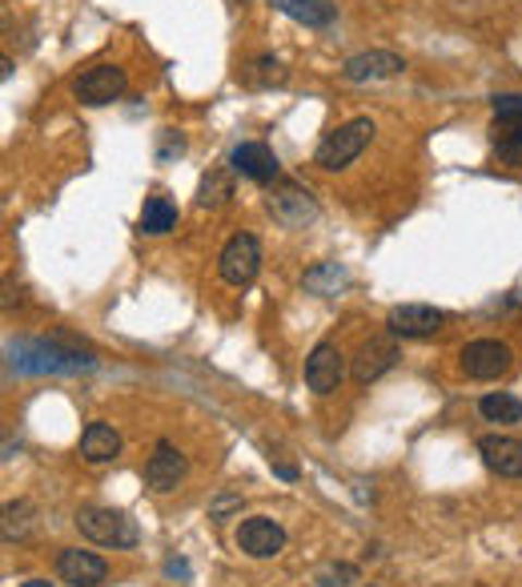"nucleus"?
Segmentation results:
<instances>
[{"instance_id":"nucleus-1","label":"nucleus","mask_w":522,"mask_h":587,"mask_svg":"<svg viewBox=\"0 0 522 587\" xmlns=\"http://www.w3.org/2000/svg\"><path fill=\"white\" fill-rule=\"evenodd\" d=\"M93 367L97 358L61 343H9V371L16 374H81Z\"/></svg>"},{"instance_id":"nucleus-2","label":"nucleus","mask_w":522,"mask_h":587,"mask_svg":"<svg viewBox=\"0 0 522 587\" xmlns=\"http://www.w3.org/2000/svg\"><path fill=\"white\" fill-rule=\"evenodd\" d=\"M77 531L97 548H113V551H129L141 543V527L137 519H129L125 511L113 507H81L77 511Z\"/></svg>"},{"instance_id":"nucleus-3","label":"nucleus","mask_w":522,"mask_h":587,"mask_svg":"<svg viewBox=\"0 0 522 587\" xmlns=\"http://www.w3.org/2000/svg\"><path fill=\"white\" fill-rule=\"evenodd\" d=\"M374 121L369 117H354V121H345V125H338L333 133H326V137L318 141V149H314V166L321 169H345L350 161H357V157L366 154V145L374 141Z\"/></svg>"},{"instance_id":"nucleus-4","label":"nucleus","mask_w":522,"mask_h":587,"mask_svg":"<svg viewBox=\"0 0 522 587\" xmlns=\"http://www.w3.org/2000/svg\"><path fill=\"white\" fill-rule=\"evenodd\" d=\"M266 209L281 230H306L321 214L318 197L302 181H274V190L266 193Z\"/></svg>"},{"instance_id":"nucleus-5","label":"nucleus","mask_w":522,"mask_h":587,"mask_svg":"<svg viewBox=\"0 0 522 587\" xmlns=\"http://www.w3.org/2000/svg\"><path fill=\"white\" fill-rule=\"evenodd\" d=\"M257 269H262V242H257L254 233H233L230 242L221 245V254H217V274L226 286H250L257 278Z\"/></svg>"},{"instance_id":"nucleus-6","label":"nucleus","mask_w":522,"mask_h":587,"mask_svg":"<svg viewBox=\"0 0 522 587\" xmlns=\"http://www.w3.org/2000/svg\"><path fill=\"white\" fill-rule=\"evenodd\" d=\"M462 374L474 379V383H490V379H502V374L514 367V350L498 338H474V343L462 346Z\"/></svg>"},{"instance_id":"nucleus-7","label":"nucleus","mask_w":522,"mask_h":587,"mask_svg":"<svg viewBox=\"0 0 522 587\" xmlns=\"http://www.w3.org/2000/svg\"><path fill=\"white\" fill-rule=\"evenodd\" d=\"M125 69L121 64H93V69H85L77 81H73V97H77L81 105H113L125 97Z\"/></svg>"},{"instance_id":"nucleus-8","label":"nucleus","mask_w":522,"mask_h":587,"mask_svg":"<svg viewBox=\"0 0 522 587\" xmlns=\"http://www.w3.org/2000/svg\"><path fill=\"white\" fill-rule=\"evenodd\" d=\"M495 154L502 161L522 157V93H498L495 97Z\"/></svg>"},{"instance_id":"nucleus-9","label":"nucleus","mask_w":522,"mask_h":587,"mask_svg":"<svg viewBox=\"0 0 522 587\" xmlns=\"http://www.w3.org/2000/svg\"><path fill=\"white\" fill-rule=\"evenodd\" d=\"M238 548L250 555V560H274L286 548V527L269 515H250L238 527Z\"/></svg>"},{"instance_id":"nucleus-10","label":"nucleus","mask_w":522,"mask_h":587,"mask_svg":"<svg viewBox=\"0 0 522 587\" xmlns=\"http://www.w3.org/2000/svg\"><path fill=\"white\" fill-rule=\"evenodd\" d=\"M185 475H190V459H185L169 439H161L154 447V455H149V463H145V483H149V491L169 495V491H178Z\"/></svg>"},{"instance_id":"nucleus-11","label":"nucleus","mask_w":522,"mask_h":587,"mask_svg":"<svg viewBox=\"0 0 522 587\" xmlns=\"http://www.w3.org/2000/svg\"><path fill=\"white\" fill-rule=\"evenodd\" d=\"M394 338H430L446 326V310L426 307V302H406V307H394L390 319H386Z\"/></svg>"},{"instance_id":"nucleus-12","label":"nucleus","mask_w":522,"mask_h":587,"mask_svg":"<svg viewBox=\"0 0 522 587\" xmlns=\"http://www.w3.org/2000/svg\"><path fill=\"white\" fill-rule=\"evenodd\" d=\"M345 379V358L333 343H318L306 358V386L314 395H333Z\"/></svg>"},{"instance_id":"nucleus-13","label":"nucleus","mask_w":522,"mask_h":587,"mask_svg":"<svg viewBox=\"0 0 522 587\" xmlns=\"http://www.w3.org/2000/svg\"><path fill=\"white\" fill-rule=\"evenodd\" d=\"M230 166H233V173H242V178L257 181V185H274L281 173L278 154L269 149L266 141H242V145L230 154Z\"/></svg>"},{"instance_id":"nucleus-14","label":"nucleus","mask_w":522,"mask_h":587,"mask_svg":"<svg viewBox=\"0 0 522 587\" xmlns=\"http://www.w3.org/2000/svg\"><path fill=\"white\" fill-rule=\"evenodd\" d=\"M398 358H402V350H398L394 338H369V343H362V350L354 355V383L357 386H369L378 383L386 371H394Z\"/></svg>"},{"instance_id":"nucleus-15","label":"nucleus","mask_w":522,"mask_h":587,"mask_svg":"<svg viewBox=\"0 0 522 587\" xmlns=\"http://www.w3.org/2000/svg\"><path fill=\"white\" fill-rule=\"evenodd\" d=\"M57 575H61V584L69 587H101L105 575H109V563L101 555H93V551H81V548H64L57 555Z\"/></svg>"},{"instance_id":"nucleus-16","label":"nucleus","mask_w":522,"mask_h":587,"mask_svg":"<svg viewBox=\"0 0 522 587\" xmlns=\"http://www.w3.org/2000/svg\"><path fill=\"white\" fill-rule=\"evenodd\" d=\"M406 69V61L398 52L386 49H369V52H354L350 61L342 64V77L354 81V85H366V81H390Z\"/></svg>"},{"instance_id":"nucleus-17","label":"nucleus","mask_w":522,"mask_h":587,"mask_svg":"<svg viewBox=\"0 0 522 587\" xmlns=\"http://www.w3.org/2000/svg\"><path fill=\"white\" fill-rule=\"evenodd\" d=\"M478 455L502 479H522V439H514V434H483Z\"/></svg>"},{"instance_id":"nucleus-18","label":"nucleus","mask_w":522,"mask_h":587,"mask_svg":"<svg viewBox=\"0 0 522 587\" xmlns=\"http://www.w3.org/2000/svg\"><path fill=\"white\" fill-rule=\"evenodd\" d=\"M121 455V434L117 427L109 422H89L85 431H81V459L93 463V467H101V463H113Z\"/></svg>"},{"instance_id":"nucleus-19","label":"nucleus","mask_w":522,"mask_h":587,"mask_svg":"<svg viewBox=\"0 0 522 587\" xmlns=\"http://www.w3.org/2000/svg\"><path fill=\"white\" fill-rule=\"evenodd\" d=\"M269 4L306 28H330L338 21V4H330V0H269Z\"/></svg>"},{"instance_id":"nucleus-20","label":"nucleus","mask_w":522,"mask_h":587,"mask_svg":"<svg viewBox=\"0 0 522 587\" xmlns=\"http://www.w3.org/2000/svg\"><path fill=\"white\" fill-rule=\"evenodd\" d=\"M178 226V205L154 193V197H145V209H141V233H149V238H161Z\"/></svg>"},{"instance_id":"nucleus-21","label":"nucleus","mask_w":522,"mask_h":587,"mask_svg":"<svg viewBox=\"0 0 522 587\" xmlns=\"http://www.w3.org/2000/svg\"><path fill=\"white\" fill-rule=\"evenodd\" d=\"M345 286H350V274H345V266H338V262H318V266L306 269V290L318 294V298H333V294H342Z\"/></svg>"},{"instance_id":"nucleus-22","label":"nucleus","mask_w":522,"mask_h":587,"mask_svg":"<svg viewBox=\"0 0 522 587\" xmlns=\"http://www.w3.org/2000/svg\"><path fill=\"white\" fill-rule=\"evenodd\" d=\"M286 69H281L278 57H269V52H262V57H254V61L242 69V81L250 85V89H269V85H286Z\"/></svg>"},{"instance_id":"nucleus-23","label":"nucleus","mask_w":522,"mask_h":587,"mask_svg":"<svg viewBox=\"0 0 522 587\" xmlns=\"http://www.w3.org/2000/svg\"><path fill=\"white\" fill-rule=\"evenodd\" d=\"M233 197V173L230 169H209L197 185V205L202 209H217V205H226Z\"/></svg>"},{"instance_id":"nucleus-24","label":"nucleus","mask_w":522,"mask_h":587,"mask_svg":"<svg viewBox=\"0 0 522 587\" xmlns=\"http://www.w3.org/2000/svg\"><path fill=\"white\" fill-rule=\"evenodd\" d=\"M37 531V507L33 503H9L4 507V543H25Z\"/></svg>"},{"instance_id":"nucleus-25","label":"nucleus","mask_w":522,"mask_h":587,"mask_svg":"<svg viewBox=\"0 0 522 587\" xmlns=\"http://www.w3.org/2000/svg\"><path fill=\"white\" fill-rule=\"evenodd\" d=\"M478 410H483L486 422H498V427H510V422H522V398L498 391V395L478 398Z\"/></svg>"},{"instance_id":"nucleus-26","label":"nucleus","mask_w":522,"mask_h":587,"mask_svg":"<svg viewBox=\"0 0 522 587\" xmlns=\"http://www.w3.org/2000/svg\"><path fill=\"white\" fill-rule=\"evenodd\" d=\"M357 579V567L354 563H330V567H321L318 572V584L321 587H345Z\"/></svg>"},{"instance_id":"nucleus-27","label":"nucleus","mask_w":522,"mask_h":587,"mask_svg":"<svg viewBox=\"0 0 522 587\" xmlns=\"http://www.w3.org/2000/svg\"><path fill=\"white\" fill-rule=\"evenodd\" d=\"M233 511H242V495H238V491H217V499L209 503V519H214V524H226Z\"/></svg>"},{"instance_id":"nucleus-28","label":"nucleus","mask_w":522,"mask_h":587,"mask_svg":"<svg viewBox=\"0 0 522 587\" xmlns=\"http://www.w3.org/2000/svg\"><path fill=\"white\" fill-rule=\"evenodd\" d=\"M166 572L169 575H181V579H190V563H185V560H169Z\"/></svg>"},{"instance_id":"nucleus-29","label":"nucleus","mask_w":522,"mask_h":587,"mask_svg":"<svg viewBox=\"0 0 522 587\" xmlns=\"http://www.w3.org/2000/svg\"><path fill=\"white\" fill-rule=\"evenodd\" d=\"M21 587H52L49 579H28V584H21Z\"/></svg>"}]
</instances>
